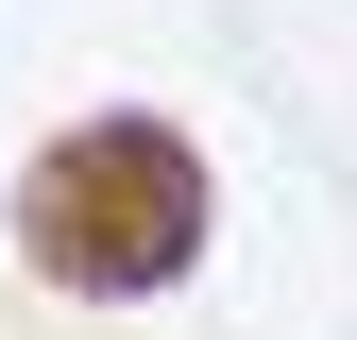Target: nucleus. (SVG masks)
Masks as SVG:
<instances>
[{"label":"nucleus","mask_w":357,"mask_h":340,"mask_svg":"<svg viewBox=\"0 0 357 340\" xmlns=\"http://www.w3.org/2000/svg\"><path fill=\"white\" fill-rule=\"evenodd\" d=\"M17 255L85 307H137L204 255V153L170 137V119H68L52 153H34L17 187Z\"/></svg>","instance_id":"obj_1"}]
</instances>
